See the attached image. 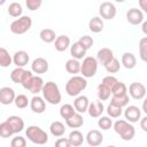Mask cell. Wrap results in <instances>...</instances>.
Instances as JSON below:
<instances>
[{"instance_id":"cell-1","label":"cell","mask_w":147,"mask_h":147,"mask_svg":"<svg viewBox=\"0 0 147 147\" xmlns=\"http://www.w3.org/2000/svg\"><path fill=\"white\" fill-rule=\"evenodd\" d=\"M41 93H42L44 100L51 105H59L62 100L60 88H59L57 84L54 82L44 83V86L41 88Z\"/></svg>"},{"instance_id":"cell-2","label":"cell","mask_w":147,"mask_h":147,"mask_svg":"<svg viewBox=\"0 0 147 147\" xmlns=\"http://www.w3.org/2000/svg\"><path fill=\"white\" fill-rule=\"evenodd\" d=\"M87 87V80L83 76H76L74 75L65 84V92L70 96H77L79 95L85 88Z\"/></svg>"},{"instance_id":"cell-3","label":"cell","mask_w":147,"mask_h":147,"mask_svg":"<svg viewBox=\"0 0 147 147\" xmlns=\"http://www.w3.org/2000/svg\"><path fill=\"white\" fill-rule=\"evenodd\" d=\"M114 131L125 141L132 140L136 136V130L132 123L125 121V119H117L115 123H113Z\"/></svg>"},{"instance_id":"cell-4","label":"cell","mask_w":147,"mask_h":147,"mask_svg":"<svg viewBox=\"0 0 147 147\" xmlns=\"http://www.w3.org/2000/svg\"><path fill=\"white\" fill-rule=\"evenodd\" d=\"M25 136L32 144H36V145H45L48 142L47 132L37 125L28 126V129L25 130Z\"/></svg>"},{"instance_id":"cell-5","label":"cell","mask_w":147,"mask_h":147,"mask_svg":"<svg viewBox=\"0 0 147 147\" xmlns=\"http://www.w3.org/2000/svg\"><path fill=\"white\" fill-rule=\"evenodd\" d=\"M32 26V20L30 16H20L10 24V31L14 34H24Z\"/></svg>"},{"instance_id":"cell-6","label":"cell","mask_w":147,"mask_h":147,"mask_svg":"<svg viewBox=\"0 0 147 147\" xmlns=\"http://www.w3.org/2000/svg\"><path fill=\"white\" fill-rule=\"evenodd\" d=\"M98 71V60L93 56H85L80 63V74L85 78L94 77Z\"/></svg>"},{"instance_id":"cell-7","label":"cell","mask_w":147,"mask_h":147,"mask_svg":"<svg viewBox=\"0 0 147 147\" xmlns=\"http://www.w3.org/2000/svg\"><path fill=\"white\" fill-rule=\"evenodd\" d=\"M116 13H117V9H116L115 5L110 1H105L99 7V14H100L102 20H113V18H115Z\"/></svg>"},{"instance_id":"cell-8","label":"cell","mask_w":147,"mask_h":147,"mask_svg":"<svg viewBox=\"0 0 147 147\" xmlns=\"http://www.w3.org/2000/svg\"><path fill=\"white\" fill-rule=\"evenodd\" d=\"M129 94L134 100H142L146 95V87L142 83H131L129 86Z\"/></svg>"},{"instance_id":"cell-9","label":"cell","mask_w":147,"mask_h":147,"mask_svg":"<svg viewBox=\"0 0 147 147\" xmlns=\"http://www.w3.org/2000/svg\"><path fill=\"white\" fill-rule=\"evenodd\" d=\"M144 11L138 8H130L126 11V21L131 25H139L144 21Z\"/></svg>"},{"instance_id":"cell-10","label":"cell","mask_w":147,"mask_h":147,"mask_svg":"<svg viewBox=\"0 0 147 147\" xmlns=\"http://www.w3.org/2000/svg\"><path fill=\"white\" fill-rule=\"evenodd\" d=\"M15 96H16L15 91L11 87L3 86L0 88V103L1 105H5V106L11 105L14 102Z\"/></svg>"},{"instance_id":"cell-11","label":"cell","mask_w":147,"mask_h":147,"mask_svg":"<svg viewBox=\"0 0 147 147\" xmlns=\"http://www.w3.org/2000/svg\"><path fill=\"white\" fill-rule=\"evenodd\" d=\"M49 64L46 59L44 57H37L31 63V71L39 75V74H46L48 71Z\"/></svg>"},{"instance_id":"cell-12","label":"cell","mask_w":147,"mask_h":147,"mask_svg":"<svg viewBox=\"0 0 147 147\" xmlns=\"http://www.w3.org/2000/svg\"><path fill=\"white\" fill-rule=\"evenodd\" d=\"M125 119L130 123H137L141 118V110L137 106H127L124 110Z\"/></svg>"},{"instance_id":"cell-13","label":"cell","mask_w":147,"mask_h":147,"mask_svg":"<svg viewBox=\"0 0 147 147\" xmlns=\"http://www.w3.org/2000/svg\"><path fill=\"white\" fill-rule=\"evenodd\" d=\"M30 108L33 113L36 114H42L46 110V101L44 100V98L39 96V95H33L32 99L30 100Z\"/></svg>"},{"instance_id":"cell-14","label":"cell","mask_w":147,"mask_h":147,"mask_svg":"<svg viewBox=\"0 0 147 147\" xmlns=\"http://www.w3.org/2000/svg\"><path fill=\"white\" fill-rule=\"evenodd\" d=\"M103 110H105V106H103V103H102L101 100H94V101H92V102L88 103L87 113L93 118L100 117L102 115Z\"/></svg>"},{"instance_id":"cell-15","label":"cell","mask_w":147,"mask_h":147,"mask_svg":"<svg viewBox=\"0 0 147 147\" xmlns=\"http://www.w3.org/2000/svg\"><path fill=\"white\" fill-rule=\"evenodd\" d=\"M87 144L92 147H96V146H100L103 141V136L102 133L99 131V130H91L87 132L86 137H85Z\"/></svg>"},{"instance_id":"cell-16","label":"cell","mask_w":147,"mask_h":147,"mask_svg":"<svg viewBox=\"0 0 147 147\" xmlns=\"http://www.w3.org/2000/svg\"><path fill=\"white\" fill-rule=\"evenodd\" d=\"M88 103H90V100L86 95H77L75 101H74V108L77 113H80V114H84L87 111V107H88Z\"/></svg>"},{"instance_id":"cell-17","label":"cell","mask_w":147,"mask_h":147,"mask_svg":"<svg viewBox=\"0 0 147 147\" xmlns=\"http://www.w3.org/2000/svg\"><path fill=\"white\" fill-rule=\"evenodd\" d=\"M29 54L25 52V51H17L14 53L13 55V63L16 65V67H21V68H24L28 63H29Z\"/></svg>"},{"instance_id":"cell-18","label":"cell","mask_w":147,"mask_h":147,"mask_svg":"<svg viewBox=\"0 0 147 147\" xmlns=\"http://www.w3.org/2000/svg\"><path fill=\"white\" fill-rule=\"evenodd\" d=\"M65 124H67V126L70 127V129H78V127L83 126V124H84V118H83V116H82L80 113H77V111H76L74 115H71L69 118L65 119Z\"/></svg>"},{"instance_id":"cell-19","label":"cell","mask_w":147,"mask_h":147,"mask_svg":"<svg viewBox=\"0 0 147 147\" xmlns=\"http://www.w3.org/2000/svg\"><path fill=\"white\" fill-rule=\"evenodd\" d=\"M113 57H114V52H113L110 48L103 47V48H101V49L98 51L95 59L98 60V62H100L101 64L105 65V64H106L107 62H109Z\"/></svg>"},{"instance_id":"cell-20","label":"cell","mask_w":147,"mask_h":147,"mask_svg":"<svg viewBox=\"0 0 147 147\" xmlns=\"http://www.w3.org/2000/svg\"><path fill=\"white\" fill-rule=\"evenodd\" d=\"M6 121L13 127L14 133H20V132L23 131V129H24V121L22 119V117L16 116V115H13V116H9Z\"/></svg>"},{"instance_id":"cell-21","label":"cell","mask_w":147,"mask_h":147,"mask_svg":"<svg viewBox=\"0 0 147 147\" xmlns=\"http://www.w3.org/2000/svg\"><path fill=\"white\" fill-rule=\"evenodd\" d=\"M70 46V38L65 34H61L55 38L54 40V47L57 52H64Z\"/></svg>"},{"instance_id":"cell-22","label":"cell","mask_w":147,"mask_h":147,"mask_svg":"<svg viewBox=\"0 0 147 147\" xmlns=\"http://www.w3.org/2000/svg\"><path fill=\"white\" fill-rule=\"evenodd\" d=\"M44 86V80L40 76H32L31 78V82L29 84V87L28 90L32 93V94H38L39 92H41V88Z\"/></svg>"},{"instance_id":"cell-23","label":"cell","mask_w":147,"mask_h":147,"mask_svg":"<svg viewBox=\"0 0 147 147\" xmlns=\"http://www.w3.org/2000/svg\"><path fill=\"white\" fill-rule=\"evenodd\" d=\"M121 63L124 68L126 69H133L136 65H137V59L134 56L133 53H130V52H125L123 53L122 55V59H121Z\"/></svg>"},{"instance_id":"cell-24","label":"cell","mask_w":147,"mask_h":147,"mask_svg":"<svg viewBox=\"0 0 147 147\" xmlns=\"http://www.w3.org/2000/svg\"><path fill=\"white\" fill-rule=\"evenodd\" d=\"M70 54H71V56H72L74 59L80 60V59L85 57V55H86V49H85L78 41H76V42H74V44L70 46Z\"/></svg>"},{"instance_id":"cell-25","label":"cell","mask_w":147,"mask_h":147,"mask_svg":"<svg viewBox=\"0 0 147 147\" xmlns=\"http://www.w3.org/2000/svg\"><path fill=\"white\" fill-rule=\"evenodd\" d=\"M65 130L67 129H65L64 124L60 121H54L49 125V132L53 137H62L64 134Z\"/></svg>"},{"instance_id":"cell-26","label":"cell","mask_w":147,"mask_h":147,"mask_svg":"<svg viewBox=\"0 0 147 147\" xmlns=\"http://www.w3.org/2000/svg\"><path fill=\"white\" fill-rule=\"evenodd\" d=\"M68 140L70 142V147H78L80 146L83 142H84V136L80 131L78 130H74L69 133V137H68Z\"/></svg>"},{"instance_id":"cell-27","label":"cell","mask_w":147,"mask_h":147,"mask_svg":"<svg viewBox=\"0 0 147 147\" xmlns=\"http://www.w3.org/2000/svg\"><path fill=\"white\" fill-rule=\"evenodd\" d=\"M103 26H105L103 20H102L101 17H99V16L92 17V18L90 20V22H88V29H90L93 33H99V32H101V31L103 30Z\"/></svg>"},{"instance_id":"cell-28","label":"cell","mask_w":147,"mask_h":147,"mask_svg":"<svg viewBox=\"0 0 147 147\" xmlns=\"http://www.w3.org/2000/svg\"><path fill=\"white\" fill-rule=\"evenodd\" d=\"M129 101H130V98H129V94L127 93H124V94H119V95H111V99H110V103H114L116 106H119V107H125L129 105Z\"/></svg>"},{"instance_id":"cell-29","label":"cell","mask_w":147,"mask_h":147,"mask_svg":"<svg viewBox=\"0 0 147 147\" xmlns=\"http://www.w3.org/2000/svg\"><path fill=\"white\" fill-rule=\"evenodd\" d=\"M65 70L69 74H72V75H76L80 71V63L78 60L76 59H69L67 62H65Z\"/></svg>"},{"instance_id":"cell-30","label":"cell","mask_w":147,"mask_h":147,"mask_svg":"<svg viewBox=\"0 0 147 147\" xmlns=\"http://www.w3.org/2000/svg\"><path fill=\"white\" fill-rule=\"evenodd\" d=\"M13 57L10 56L9 52L5 47H0V67L7 68L11 64Z\"/></svg>"},{"instance_id":"cell-31","label":"cell","mask_w":147,"mask_h":147,"mask_svg":"<svg viewBox=\"0 0 147 147\" xmlns=\"http://www.w3.org/2000/svg\"><path fill=\"white\" fill-rule=\"evenodd\" d=\"M39 37H40V39H41L44 42H46V44L53 42V41L55 40V38H56L55 31L52 30V29H42V30L40 31V33H39Z\"/></svg>"},{"instance_id":"cell-32","label":"cell","mask_w":147,"mask_h":147,"mask_svg":"<svg viewBox=\"0 0 147 147\" xmlns=\"http://www.w3.org/2000/svg\"><path fill=\"white\" fill-rule=\"evenodd\" d=\"M8 14L11 16V17H20L22 16V13H23V8H22V5L20 2H11L9 6H8V9H7Z\"/></svg>"},{"instance_id":"cell-33","label":"cell","mask_w":147,"mask_h":147,"mask_svg":"<svg viewBox=\"0 0 147 147\" xmlns=\"http://www.w3.org/2000/svg\"><path fill=\"white\" fill-rule=\"evenodd\" d=\"M103 67L106 68V70H107L109 74H116V72H118V71H119V69H121L119 61H118L115 56H114L109 62H107Z\"/></svg>"},{"instance_id":"cell-34","label":"cell","mask_w":147,"mask_h":147,"mask_svg":"<svg viewBox=\"0 0 147 147\" xmlns=\"http://www.w3.org/2000/svg\"><path fill=\"white\" fill-rule=\"evenodd\" d=\"M75 113H76L75 108H74V106L70 105V103H64V105H62L61 108H60V116H61L63 119L69 118V117H70L71 115H74Z\"/></svg>"},{"instance_id":"cell-35","label":"cell","mask_w":147,"mask_h":147,"mask_svg":"<svg viewBox=\"0 0 147 147\" xmlns=\"http://www.w3.org/2000/svg\"><path fill=\"white\" fill-rule=\"evenodd\" d=\"M13 134H14V130L7 121L0 123V137L1 138H10Z\"/></svg>"},{"instance_id":"cell-36","label":"cell","mask_w":147,"mask_h":147,"mask_svg":"<svg viewBox=\"0 0 147 147\" xmlns=\"http://www.w3.org/2000/svg\"><path fill=\"white\" fill-rule=\"evenodd\" d=\"M110 92H111V95H119V94H124V93H127V87L126 85L123 83V82H116L111 88H110Z\"/></svg>"},{"instance_id":"cell-37","label":"cell","mask_w":147,"mask_h":147,"mask_svg":"<svg viewBox=\"0 0 147 147\" xmlns=\"http://www.w3.org/2000/svg\"><path fill=\"white\" fill-rule=\"evenodd\" d=\"M98 99L101 100V101H106L110 98L111 95V92H110V88H108L107 86H105L103 84H99L98 86Z\"/></svg>"},{"instance_id":"cell-38","label":"cell","mask_w":147,"mask_h":147,"mask_svg":"<svg viewBox=\"0 0 147 147\" xmlns=\"http://www.w3.org/2000/svg\"><path fill=\"white\" fill-rule=\"evenodd\" d=\"M24 72H25V69H24V68L16 67V68L10 72V79H11L14 83H16V84H21Z\"/></svg>"},{"instance_id":"cell-39","label":"cell","mask_w":147,"mask_h":147,"mask_svg":"<svg viewBox=\"0 0 147 147\" xmlns=\"http://www.w3.org/2000/svg\"><path fill=\"white\" fill-rule=\"evenodd\" d=\"M14 103H15V106H16L18 109H24V108H26V107L29 106L30 100L28 99V96H26L25 94H18V95L15 96Z\"/></svg>"},{"instance_id":"cell-40","label":"cell","mask_w":147,"mask_h":147,"mask_svg":"<svg viewBox=\"0 0 147 147\" xmlns=\"http://www.w3.org/2000/svg\"><path fill=\"white\" fill-rule=\"evenodd\" d=\"M98 126L101 130H109L113 127V119L109 116H100L98 119Z\"/></svg>"},{"instance_id":"cell-41","label":"cell","mask_w":147,"mask_h":147,"mask_svg":"<svg viewBox=\"0 0 147 147\" xmlns=\"http://www.w3.org/2000/svg\"><path fill=\"white\" fill-rule=\"evenodd\" d=\"M122 107L119 106H116L114 103H110L108 107H107V114L109 117L111 118H118L121 115H122Z\"/></svg>"},{"instance_id":"cell-42","label":"cell","mask_w":147,"mask_h":147,"mask_svg":"<svg viewBox=\"0 0 147 147\" xmlns=\"http://www.w3.org/2000/svg\"><path fill=\"white\" fill-rule=\"evenodd\" d=\"M139 55L144 62L147 61V38L146 37H142L139 40Z\"/></svg>"},{"instance_id":"cell-43","label":"cell","mask_w":147,"mask_h":147,"mask_svg":"<svg viewBox=\"0 0 147 147\" xmlns=\"http://www.w3.org/2000/svg\"><path fill=\"white\" fill-rule=\"evenodd\" d=\"M78 42L87 51V49H90L92 46H93V44H94V40H93V38L92 37H90V36H87V34H85V36H83V37H80L79 38V40H78Z\"/></svg>"},{"instance_id":"cell-44","label":"cell","mask_w":147,"mask_h":147,"mask_svg":"<svg viewBox=\"0 0 147 147\" xmlns=\"http://www.w3.org/2000/svg\"><path fill=\"white\" fill-rule=\"evenodd\" d=\"M10 146L11 147H25L26 146V140L22 136H16V137H14L11 139Z\"/></svg>"},{"instance_id":"cell-45","label":"cell","mask_w":147,"mask_h":147,"mask_svg":"<svg viewBox=\"0 0 147 147\" xmlns=\"http://www.w3.org/2000/svg\"><path fill=\"white\" fill-rule=\"evenodd\" d=\"M32 76H33V72H32V71H30V70H25L24 75H23V78H22V82H21V85H22L25 90H28Z\"/></svg>"},{"instance_id":"cell-46","label":"cell","mask_w":147,"mask_h":147,"mask_svg":"<svg viewBox=\"0 0 147 147\" xmlns=\"http://www.w3.org/2000/svg\"><path fill=\"white\" fill-rule=\"evenodd\" d=\"M41 3H42V0H25V5H26L28 9L32 10V11L39 9Z\"/></svg>"},{"instance_id":"cell-47","label":"cell","mask_w":147,"mask_h":147,"mask_svg":"<svg viewBox=\"0 0 147 147\" xmlns=\"http://www.w3.org/2000/svg\"><path fill=\"white\" fill-rule=\"evenodd\" d=\"M117 82V78L116 77H114V76H106V77H103V79H102V82H101V84H103L105 86H107L108 88H111V86L115 84Z\"/></svg>"},{"instance_id":"cell-48","label":"cell","mask_w":147,"mask_h":147,"mask_svg":"<svg viewBox=\"0 0 147 147\" xmlns=\"http://www.w3.org/2000/svg\"><path fill=\"white\" fill-rule=\"evenodd\" d=\"M55 146L56 147H70V142L68 138H59L55 141Z\"/></svg>"},{"instance_id":"cell-49","label":"cell","mask_w":147,"mask_h":147,"mask_svg":"<svg viewBox=\"0 0 147 147\" xmlns=\"http://www.w3.org/2000/svg\"><path fill=\"white\" fill-rule=\"evenodd\" d=\"M139 121H140V127H141V130L144 132H147V116L140 118Z\"/></svg>"},{"instance_id":"cell-50","label":"cell","mask_w":147,"mask_h":147,"mask_svg":"<svg viewBox=\"0 0 147 147\" xmlns=\"http://www.w3.org/2000/svg\"><path fill=\"white\" fill-rule=\"evenodd\" d=\"M139 1V7L141 11H147V0H138Z\"/></svg>"},{"instance_id":"cell-51","label":"cell","mask_w":147,"mask_h":147,"mask_svg":"<svg viewBox=\"0 0 147 147\" xmlns=\"http://www.w3.org/2000/svg\"><path fill=\"white\" fill-rule=\"evenodd\" d=\"M142 32H144L145 34L147 33V22H146L145 20L142 21Z\"/></svg>"},{"instance_id":"cell-52","label":"cell","mask_w":147,"mask_h":147,"mask_svg":"<svg viewBox=\"0 0 147 147\" xmlns=\"http://www.w3.org/2000/svg\"><path fill=\"white\" fill-rule=\"evenodd\" d=\"M142 111H144V113H147V110H146V101H144V105H142Z\"/></svg>"},{"instance_id":"cell-53","label":"cell","mask_w":147,"mask_h":147,"mask_svg":"<svg viewBox=\"0 0 147 147\" xmlns=\"http://www.w3.org/2000/svg\"><path fill=\"white\" fill-rule=\"evenodd\" d=\"M5 2H6V0H0V6L5 5Z\"/></svg>"},{"instance_id":"cell-54","label":"cell","mask_w":147,"mask_h":147,"mask_svg":"<svg viewBox=\"0 0 147 147\" xmlns=\"http://www.w3.org/2000/svg\"><path fill=\"white\" fill-rule=\"evenodd\" d=\"M115 1H116V2H124L125 0H115Z\"/></svg>"}]
</instances>
